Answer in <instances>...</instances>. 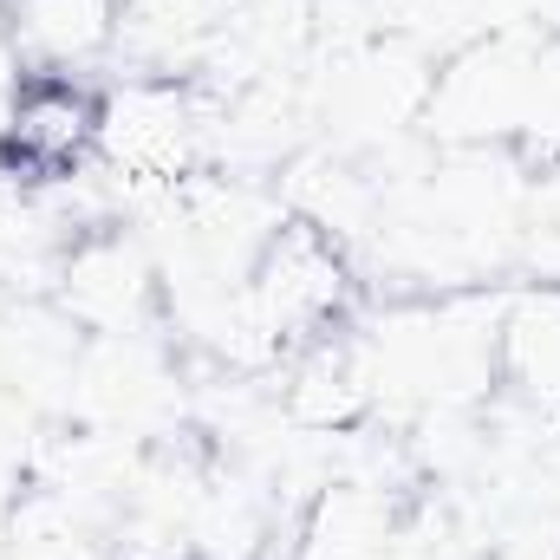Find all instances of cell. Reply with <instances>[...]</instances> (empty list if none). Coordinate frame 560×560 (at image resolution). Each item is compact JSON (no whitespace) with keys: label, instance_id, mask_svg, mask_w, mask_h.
I'll return each mask as SVG.
<instances>
[{"label":"cell","instance_id":"obj_1","mask_svg":"<svg viewBox=\"0 0 560 560\" xmlns=\"http://www.w3.org/2000/svg\"><path fill=\"white\" fill-rule=\"evenodd\" d=\"M105 138V79L85 72H20L0 112V183L59 189L98 170Z\"/></svg>","mask_w":560,"mask_h":560},{"label":"cell","instance_id":"obj_2","mask_svg":"<svg viewBox=\"0 0 560 560\" xmlns=\"http://www.w3.org/2000/svg\"><path fill=\"white\" fill-rule=\"evenodd\" d=\"M0 39L20 72H85L98 79L125 39V0H0Z\"/></svg>","mask_w":560,"mask_h":560},{"label":"cell","instance_id":"obj_3","mask_svg":"<svg viewBox=\"0 0 560 560\" xmlns=\"http://www.w3.org/2000/svg\"><path fill=\"white\" fill-rule=\"evenodd\" d=\"M495 372L535 398L541 411H560V280L522 293L502 313V339H495Z\"/></svg>","mask_w":560,"mask_h":560}]
</instances>
